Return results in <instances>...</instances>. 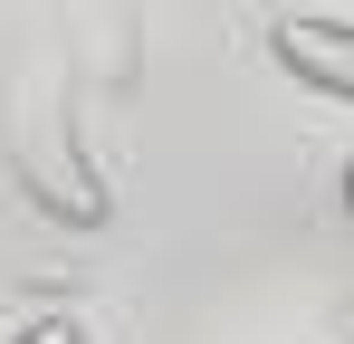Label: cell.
<instances>
[{"mask_svg": "<svg viewBox=\"0 0 354 344\" xmlns=\"http://www.w3.org/2000/svg\"><path fill=\"white\" fill-rule=\"evenodd\" d=\"M345 335H354V316H345Z\"/></svg>", "mask_w": 354, "mask_h": 344, "instance_id": "5", "label": "cell"}, {"mask_svg": "<svg viewBox=\"0 0 354 344\" xmlns=\"http://www.w3.org/2000/svg\"><path fill=\"white\" fill-rule=\"evenodd\" d=\"M0 163L10 182L29 191V211L58 229H106V172L86 163V144H77V106H67V77L58 67H29L19 77V96L0 115Z\"/></svg>", "mask_w": 354, "mask_h": 344, "instance_id": "1", "label": "cell"}, {"mask_svg": "<svg viewBox=\"0 0 354 344\" xmlns=\"http://www.w3.org/2000/svg\"><path fill=\"white\" fill-rule=\"evenodd\" d=\"M10 344H86V325H77V316H39L29 335H10Z\"/></svg>", "mask_w": 354, "mask_h": 344, "instance_id": "3", "label": "cell"}, {"mask_svg": "<svg viewBox=\"0 0 354 344\" xmlns=\"http://www.w3.org/2000/svg\"><path fill=\"white\" fill-rule=\"evenodd\" d=\"M345 211H354V172H345Z\"/></svg>", "mask_w": 354, "mask_h": 344, "instance_id": "4", "label": "cell"}, {"mask_svg": "<svg viewBox=\"0 0 354 344\" xmlns=\"http://www.w3.org/2000/svg\"><path fill=\"white\" fill-rule=\"evenodd\" d=\"M268 48H278V67H288L297 86L354 106V19H278Z\"/></svg>", "mask_w": 354, "mask_h": 344, "instance_id": "2", "label": "cell"}]
</instances>
